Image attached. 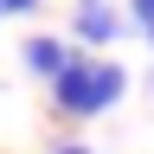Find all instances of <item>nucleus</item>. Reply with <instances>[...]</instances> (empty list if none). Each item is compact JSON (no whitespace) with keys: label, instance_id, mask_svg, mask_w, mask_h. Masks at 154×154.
I'll use <instances>...</instances> for the list:
<instances>
[{"label":"nucleus","instance_id":"obj_3","mask_svg":"<svg viewBox=\"0 0 154 154\" xmlns=\"http://www.w3.org/2000/svg\"><path fill=\"white\" fill-rule=\"evenodd\" d=\"M19 58H26L32 77H45V84H51V77L71 64V45H64V38H26V51H19Z\"/></svg>","mask_w":154,"mask_h":154},{"label":"nucleus","instance_id":"obj_6","mask_svg":"<svg viewBox=\"0 0 154 154\" xmlns=\"http://www.w3.org/2000/svg\"><path fill=\"white\" fill-rule=\"evenodd\" d=\"M51 154H90V148H84V141H58Z\"/></svg>","mask_w":154,"mask_h":154},{"label":"nucleus","instance_id":"obj_1","mask_svg":"<svg viewBox=\"0 0 154 154\" xmlns=\"http://www.w3.org/2000/svg\"><path fill=\"white\" fill-rule=\"evenodd\" d=\"M122 90H128V71L109 64V58H84V51H71V64L51 77L58 116H103Z\"/></svg>","mask_w":154,"mask_h":154},{"label":"nucleus","instance_id":"obj_2","mask_svg":"<svg viewBox=\"0 0 154 154\" xmlns=\"http://www.w3.org/2000/svg\"><path fill=\"white\" fill-rule=\"evenodd\" d=\"M71 26H77V45H109V38L122 32V19H116V7H109V0H77Z\"/></svg>","mask_w":154,"mask_h":154},{"label":"nucleus","instance_id":"obj_7","mask_svg":"<svg viewBox=\"0 0 154 154\" xmlns=\"http://www.w3.org/2000/svg\"><path fill=\"white\" fill-rule=\"evenodd\" d=\"M148 45H154V26H148Z\"/></svg>","mask_w":154,"mask_h":154},{"label":"nucleus","instance_id":"obj_4","mask_svg":"<svg viewBox=\"0 0 154 154\" xmlns=\"http://www.w3.org/2000/svg\"><path fill=\"white\" fill-rule=\"evenodd\" d=\"M128 13L141 19V26H154V0H128Z\"/></svg>","mask_w":154,"mask_h":154},{"label":"nucleus","instance_id":"obj_5","mask_svg":"<svg viewBox=\"0 0 154 154\" xmlns=\"http://www.w3.org/2000/svg\"><path fill=\"white\" fill-rule=\"evenodd\" d=\"M38 0H0V13H32Z\"/></svg>","mask_w":154,"mask_h":154}]
</instances>
